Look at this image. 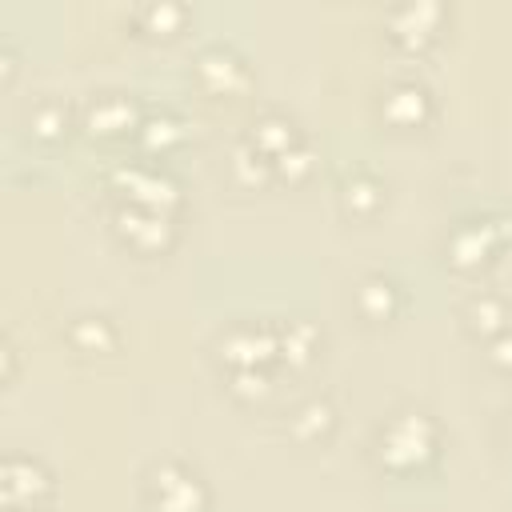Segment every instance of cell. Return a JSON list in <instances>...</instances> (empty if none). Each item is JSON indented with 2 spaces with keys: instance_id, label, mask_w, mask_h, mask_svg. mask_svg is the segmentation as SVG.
Segmentation results:
<instances>
[{
  "instance_id": "cell-4",
  "label": "cell",
  "mask_w": 512,
  "mask_h": 512,
  "mask_svg": "<svg viewBox=\"0 0 512 512\" xmlns=\"http://www.w3.org/2000/svg\"><path fill=\"white\" fill-rule=\"evenodd\" d=\"M500 244H504V220L480 212V216H464V220L452 224V232L444 240V252L460 272H472V268L488 264Z\"/></svg>"
},
{
  "instance_id": "cell-10",
  "label": "cell",
  "mask_w": 512,
  "mask_h": 512,
  "mask_svg": "<svg viewBox=\"0 0 512 512\" xmlns=\"http://www.w3.org/2000/svg\"><path fill=\"white\" fill-rule=\"evenodd\" d=\"M140 112H136V100L128 92H96L84 108V128L100 140H116V136H136L140 128Z\"/></svg>"
},
{
  "instance_id": "cell-7",
  "label": "cell",
  "mask_w": 512,
  "mask_h": 512,
  "mask_svg": "<svg viewBox=\"0 0 512 512\" xmlns=\"http://www.w3.org/2000/svg\"><path fill=\"white\" fill-rule=\"evenodd\" d=\"M116 232L128 248H136L144 256H160L176 240V216L156 212V208H140V204H120L116 208Z\"/></svg>"
},
{
  "instance_id": "cell-23",
  "label": "cell",
  "mask_w": 512,
  "mask_h": 512,
  "mask_svg": "<svg viewBox=\"0 0 512 512\" xmlns=\"http://www.w3.org/2000/svg\"><path fill=\"white\" fill-rule=\"evenodd\" d=\"M136 20H140L144 32H152V36H172V32L184 24V8H180V4H168V0L144 4V8H136Z\"/></svg>"
},
{
  "instance_id": "cell-19",
  "label": "cell",
  "mask_w": 512,
  "mask_h": 512,
  "mask_svg": "<svg viewBox=\"0 0 512 512\" xmlns=\"http://www.w3.org/2000/svg\"><path fill=\"white\" fill-rule=\"evenodd\" d=\"M68 124H72V112H68V104L56 100V96L36 100L32 112H28V132H32V140H40V144L64 140V136H68Z\"/></svg>"
},
{
  "instance_id": "cell-17",
  "label": "cell",
  "mask_w": 512,
  "mask_h": 512,
  "mask_svg": "<svg viewBox=\"0 0 512 512\" xmlns=\"http://www.w3.org/2000/svg\"><path fill=\"white\" fill-rule=\"evenodd\" d=\"M276 344H280V360L288 368H308L320 352V328L304 316H292L276 328Z\"/></svg>"
},
{
  "instance_id": "cell-25",
  "label": "cell",
  "mask_w": 512,
  "mask_h": 512,
  "mask_svg": "<svg viewBox=\"0 0 512 512\" xmlns=\"http://www.w3.org/2000/svg\"><path fill=\"white\" fill-rule=\"evenodd\" d=\"M488 364L500 368V372H512V324L488 340Z\"/></svg>"
},
{
  "instance_id": "cell-20",
  "label": "cell",
  "mask_w": 512,
  "mask_h": 512,
  "mask_svg": "<svg viewBox=\"0 0 512 512\" xmlns=\"http://www.w3.org/2000/svg\"><path fill=\"white\" fill-rule=\"evenodd\" d=\"M180 140H184V124H180L172 112H152V116H144L140 128H136V144H140L144 152H156V156H164V152L176 148Z\"/></svg>"
},
{
  "instance_id": "cell-6",
  "label": "cell",
  "mask_w": 512,
  "mask_h": 512,
  "mask_svg": "<svg viewBox=\"0 0 512 512\" xmlns=\"http://www.w3.org/2000/svg\"><path fill=\"white\" fill-rule=\"evenodd\" d=\"M0 496L12 512L40 508L52 496V472L44 468V460H36L28 452H8L0 464Z\"/></svg>"
},
{
  "instance_id": "cell-8",
  "label": "cell",
  "mask_w": 512,
  "mask_h": 512,
  "mask_svg": "<svg viewBox=\"0 0 512 512\" xmlns=\"http://www.w3.org/2000/svg\"><path fill=\"white\" fill-rule=\"evenodd\" d=\"M380 116L392 128H424L432 120V92L412 76H396L380 88Z\"/></svg>"
},
{
  "instance_id": "cell-18",
  "label": "cell",
  "mask_w": 512,
  "mask_h": 512,
  "mask_svg": "<svg viewBox=\"0 0 512 512\" xmlns=\"http://www.w3.org/2000/svg\"><path fill=\"white\" fill-rule=\"evenodd\" d=\"M332 428H336V408H332V400H324V396H312V400L296 404L292 416H288V436L300 440V444H316V440H324Z\"/></svg>"
},
{
  "instance_id": "cell-11",
  "label": "cell",
  "mask_w": 512,
  "mask_h": 512,
  "mask_svg": "<svg viewBox=\"0 0 512 512\" xmlns=\"http://www.w3.org/2000/svg\"><path fill=\"white\" fill-rule=\"evenodd\" d=\"M444 20V8L440 4H428V0H416V4H396L388 12V36L404 48H424L428 40H436V28Z\"/></svg>"
},
{
  "instance_id": "cell-13",
  "label": "cell",
  "mask_w": 512,
  "mask_h": 512,
  "mask_svg": "<svg viewBox=\"0 0 512 512\" xmlns=\"http://www.w3.org/2000/svg\"><path fill=\"white\" fill-rule=\"evenodd\" d=\"M64 336H68V344L80 356H108L120 344V328L104 312H80V316H72V324H68Z\"/></svg>"
},
{
  "instance_id": "cell-12",
  "label": "cell",
  "mask_w": 512,
  "mask_h": 512,
  "mask_svg": "<svg viewBox=\"0 0 512 512\" xmlns=\"http://www.w3.org/2000/svg\"><path fill=\"white\" fill-rule=\"evenodd\" d=\"M304 136L296 132V124H292V116H284V112H260L252 124H248V136H244V144L248 148H256L264 160H276V156H284L292 144H300Z\"/></svg>"
},
{
  "instance_id": "cell-16",
  "label": "cell",
  "mask_w": 512,
  "mask_h": 512,
  "mask_svg": "<svg viewBox=\"0 0 512 512\" xmlns=\"http://www.w3.org/2000/svg\"><path fill=\"white\" fill-rule=\"evenodd\" d=\"M460 320H464V328H468L472 336L492 340V336H500V332L512 324V312H508V300H504V296H496V292H476V296H468Z\"/></svg>"
},
{
  "instance_id": "cell-22",
  "label": "cell",
  "mask_w": 512,
  "mask_h": 512,
  "mask_svg": "<svg viewBox=\"0 0 512 512\" xmlns=\"http://www.w3.org/2000/svg\"><path fill=\"white\" fill-rule=\"evenodd\" d=\"M312 172H316V152H312L308 140L292 144L284 156L272 160V176H276V180H288V184H304Z\"/></svg>"
},
{
  "instance_id": "cell-21",
  "label": "cell",
  "mask_w": 512,
  "mask_h": 512,
  "mask_svg": "<svg viewBox=\"0 0 512 512\" xmlns=\"http://www.w3.org/2000/svg\"><path fill=\"white\" fill-rule=\"evenodd\" d=\"M228 176L240 184V188H264L268 180H276L272 176V160H264L256 148H248L244 140L236 144V152H232V160H228Z\"/></svg>"
},
{
  "instance_id": "cell-15",
  "label": "cell",
  "mask_w": 512,
  "mask_h": 512,
  "mask_svg": "<svg viewBox=\"0 0 512 512\" xmlns=\"http://www.w3.org/2000/svg\"><path fill=\"white\" fill-rule=\"evenodd\" d=\"M384 204V180L368 168H352L344 180H340V208L356 220H368L376 216Z\"/></svg>"
},
{
  "instance_id": "cell-14",
  "label": "cell",
  "mask_w": 512,
  "mask_h": 512,
  "mask_svg": "<svg viewBox=\"0 0 512 512\" xmlns=\"http://www.w3.org/2000/svg\"><path fill=\"white\" fill-rule=\"evenodd\" d=\"M352 300H356V312H360L364 320H392V316L400 312V304H404V292H400V284H396L392 276L372 272V276H364V280L356 284Z\"/></svg>"
},
{
  "instance_id": "cell-24",
  "label": "cell",
  "mask_w": 512,
  "mask_h": 512,
  "mask_svg": "<svg viewBox=\"0 0 512 512\" xmlns=\"http://www.w3.org/2000/svg\"><path fill=\"white\" fill-rule=\"evenodd\" d=\"M228 392L236 396V400H264L268 392H272V376H268V368H236L232 376H228Z\"/></svg>"
},
{
  "instance_id": "cell-2",
  "label": "cell",
  "mask_w": 512,
  "mask_h": 512,
  "mask_svg": "<svg viewBox=\"0 0 512 512\" xmlns=\"http://www.w3.org/2000/svg\"><path fill=\"white\" fill-rule=\"evenodd\" d=\"M208 484L184 460H160L144 472L148 512H208Z\"/></svg>"
},
{
  "instance_id": "cell-9",
  "label": "cell",
  "mask_w": 512,
  "mask_h": 512,
  "mask_svg": "<svg viewBox=\"0 0 512 512\" xmlns=\"http://www.w3.org/2000/svg\"><path fill=\"white\" fill-rule=\"evenodd\" d=\"M192 72H196L200 88H208V92H216V96H232V92H240V88L248 84V64H244V56H240L236 48H228V44H208V48H200Z\"/></svg>"
},
{
  "instance_id": "cell-3",
  "label": "cell",
  "mask_w": 512,
  "mask_h": 512,
  "mask_svg": "<svg viewBox=\"0 0 512 512\" xmlns=\"http://www.w3.org/2000/svg\"><path fill=\"white\" fill-rule=\"evenodd\" d=\"M216 356H220V364H228V372H236V368H268L272 360H280L276 328L260 324V320H240V324H232V328H224L216 336Z\"/></svg>"
},
{
  "instance_id": "cell-5",
  "label": "cell",
  "mask_w": 512,
  "mask_h": 512,
  "mask_svg": "<svg viewBox=\"0 0 512 512\" xmlns=\"http://www.w3.org/2000/svg\"><path fill=\"white\" fill-rule=\"evenodd\" d=\"M112 180L124 192V204H140V208H156V212L176 216V208L184 200L180 184L164 168H152V164H124V168H116Z\"/></svg>"
},
{
  "instance_id": "cell-1",
  "label": "cell",
  "mask_w": 512,
  "mask_h": 512,
  "mask_svg": "<svg viewBox=\"0 0 512 512\" xmlns=\"http://www.w3.org/2000/svg\"><path fill=\"white\" fill-rule=\"evenodd\" d=\"M440 452V428L428 412L420 408H400L392 416L380 420L376 436H372V456L384 472L408 476V472H424Z\"/></svg>"
}]
</instances>
